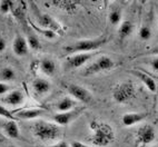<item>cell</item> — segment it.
Returning <instances> with one entry per match:
<instances>
[{
  "label": "cell",
  "mask_w": 158,
  "mask_h": 147,
  "mask_svg": "<svg viewBox=\"0 0 158 147\" xmlns=\"http://www.w3.org/2000/svg\"><path fill=\"white\" fill-rule=\"evenodd\" d=\"M32 134L44 143H50L59 139L61 136V128L55 123L38 120L32 126Z\"/></svg>",
  "instance_id": "obj_1"
},
{
  "label": "cell",
  "mask_w": 158,
  "mask_h": 147,
  "mask_svg": "<svg viewBox=\"0 0 158 147\" xmlns=\"http://www.w3.org/2000/svg\"><path fill=\"white\" fill-rule=\"evenodd\" d=\"M106 43H107V37L105 36L99 37L96 39H84L66 46L64 47V50L70 55L80 54V52H95V51H98V49Z\"/></svg>",
  "instance_id": "obj_2"
},
{
  "label": "cell",
  "mask_w": 158,
  "mask_h": 147,
  "mask_svg": "<svg viewBox=\"0 0 158 147\" xmlns=\"http://www.w3.org/2000/svg\"><path fill=\"white\" fill-rule=\"evenodd\" d=\"M93 130L94 133L90 137V141L96 146H107L115 138L113 128L105 123L95 125V127H93Z\"/></svg>",
  "instance_id": "obj_3"
},
{
  "label": "cell",
  "mask_w": 158,
  "mask_h": 147,
  "mask_svg": "<svg viewBox=\"0 0 158 147\" xmlns=\"http://www.w3.org/2000/svg\"><path fill=\"white\" fill-rule=\"evenodd\" d=\"M136 88L131 82H122L113 88V98L118 104H126L134 98Z\"/></svg>",
  "instance_id": "obj_4"
},
{
  "label": "cell",
  "mask_w": 158,
  "mask_h": 147,
  "mask_svg": "<svg viewBox=\"0 0 158 147\" xmlns=\"http://www.w3.org/2000/svg\"><path fill=\"white\" fill-rule=\"evenodd\" d=\"M116 67V62L114 61L110 57L108 56H100L99 58H97L93 64H90L89 66L84 69V71L81 73L82 76L88 77V76H93L95 74L102 73V71H107L113 69Z\"/></svg>",
  "instance_id": "obj_5"
},
{
  "label": "cell",
  "mask_w": 158,
  "mask_h": 147,
  "mask_svg": "<svg viewBox=\"0 0 158 147\" xmlns=\"http://www.w3.org/2000/svg\"><path fill=\"white\" fill-rule=\"evenodd\" d=\"M85 106H77L73 110H69V111H66V113H57L56 115L52 116V120L58 126H67L70 123H73L75 119L78 118L85 111Z\"/></svg>",
  "instance_id": "obj_6"
},
{
  "label": "cell",
  "mask_w": 158,
  "mask_h": 147,
  "mask_svg": "<svg viewBox=\"0 0 158 147\" xmlns=\"http://www.w3.org/2000/svg\"><path fill=\"white\" fill-rule=\"evenodd\" d=\"M65 87L68 94L77 102H80L82 104H89L93 99L90 91L82 86L76 85V84H66Z\"/></svg>",
  "instance_id": "obj_7"
},
{
  "label": "cell",
  "mask_w": 158,
  "mask_h": 147,
  "mask_svg": "<svg viewBox=\"0 0 158 147\" xmlns=\"http://www.w3.org/2000/svg\"><path fill=\"white\" fill-rule=\"evenodd\" d=\"M98 55V51L95 52H80V54H75L67 57L66 59V68L67 69H77V68L82 67L86 65L90 59Z\"/></svg>",
  "instance_id": "obj_8"
},
{
  "label": "cell",
  "mask_w": 158,
  "mask_h": 147,
  "mask_svg": "<svg viewBox=\"0 0 158 147\" xmlns=\"http://www.w3.org/2000/svg\"><path fill=\"white\" fill-rule=\"evenodd\" d=\"M136 139L143 145L150 144L156 139V130L152 125L145 124L139 127L136 134Z\"/></svg>",
  "instance_id": "obj_9"
},
{
  "label": "cell",
  "mask_w": 158,
  "mask_h": 147,
  "mask_svg": "<svg viewBox=\"0 0 158 147\" xmlns=\"http://www.w3.org/2000/svg\"><path fill=\"white\" fill-rule=\"evenodd\" d=\"M38 25H39L40 28L52 30V31H55L57 35L62 34L61 25H60L58 21H56L50 15H47V14L40 15L39 18H38Z\"/></svg>",
  "instance_id": "obj_10"
},
{
  "label": "cell",
  "mask_w": 158,
  "mask_h": 147,
  "mask_svg": "<svg viewBox=\"0 0 158 147\" xmlns=\"http://www.w3.org/2000/svg\"><path fill=\"white\" fill-rule=\"evenodd\" d=\"M25 94L23 93L19 89H15L11 90L10 93H8L5 97L0 99L3 104L8 105V106H12V107H16V106H20L23 105L25 102Z\"/></svg>",
  "instance_id": "obj_11"
},
{
  "label": "cell",
  "mask_w": 158,
  "mask_h": 147,
  "mask_svg": "<svg viewBox=\"0 0 158 147\" xmlns=\"http://www.w3.org/2000/svg\"><path fill=\"white\" fill-rule=\"evenodd\" d=\"M12 50H14V54L18 57H23L28 55L29 46L25 37H23L21 35L16 36L14 43H12Z\"/></svg>",
  "instance_id": "obj_12"
},
{
  "label": "cell",
  "mask_w": 158,
  "mask_h": 147,
  "mask_svg": "<svg viewBox=\"0 0 158 147\" xmlns=\"http://www.w3.org/2000/svg\"><path fill=\"white\" fill-rule=\"evenodd\" d=\"M148 114L145 111H139V113H126L123 115L122 122L126 127H130L134 125L138 124V123L144 122L147 118Z\"/></svg>",
  "instance_id": "obj_13"
},
{
  "label": "cell",
  "mask_w": 158,
  "mask_h": 147,
  "mask_svg": "<svg viewBox=\"0 0 158 147\" xmlns=\"http://www.w3.org/2000/svg\"><path fill=\"white\" fill-rule=\"evenodd\" d=\"M46 113V109L44 108H29V109H20L16 111L15 117H17L19 119H23V120H30V119H35L40 117L41 115Z\"/></svg>",
  "instance_id": "obj_14"
},
{
  "label": "cell",
  "mask_w": 158,
  "mask_h": 147,
  "mask_svg": "<svg viewBox=\"0 0 158 147\" xmlns=\"http://www.w3.org/2000/svg\"><path fill=\"white\" fill-rule=\"evenodd\" d=\"M3 134L10 139H18L20 137V129L16 120H8L2 125Z\"/></svg>",
  "instance_id": "obj_15"
},
{
  "label": "cell",
  "mask_w": 158,
  "mask_h": 147,
  "mask_svg": "<svg viewBox=\"0 0 158 147\" xmlns=\"http://www.w3.org/2000/svg\"><path fill=\"white\" fill-rule=\"evenodd\" d=\"M32 89L37 96H44L48 94L51 89V84L47 79L44 78H37L32 82Z\"/></svg>",
  "instance_id": "obj_16"
},
{
  "label": "cell",
  "mask_w": 158,
  "mask_h": 147,
  "mask_svg": "<svg viewBox=\"0 0 158 147\" xmlns=\"http://www.w3.org/2000/svg\"><path fill=\"white\" fill-rule=\"evenodd\" d=\"M133 74L136 77H138L139 79H140V82L144 84L145 87L149 91H152V93H156L157 91V84H156L155 80L152 79L148 74L144 73V71H137V70H134Z\"/></svg>",
  "instance_id": "obj_17"
},
{
  "label": "cell",
  "mask_w": 158,
  "mask_h": 147,
  "mask_svg": "<svg viewBox=\"0 0 158 147\" xmlns=\"http://www.w3.org/2000/svg\"><path fill=\"white\" fill-rule=\"evenodd\" d=\"M76 105L77 100L70 98V97H64L56 104V109L58 113H66V111H69V110L76 108Z\"/></svg>",
  "instance_id": "obj_18"
},
{
  "label": "cell",
  "mask_w": 158,
  "mask_h": 147,
  "mask_svg": "<svg viewBox=\"0 0 158 147\" xmlns=\"http://www.w3.org/2000/svg\"><path fill=\"white\" fill-rule=\"evenodd\" d=\"M56 62L52 59H49V58H45L40 61V70L45 74L46 76H54L55 73H56Z\"/></svg>",
  "instance_id": "obj_19"
},
{
  "label": "cell",
  "mask_w": 158,
  "mask_h": 147,
  "mask_svg": "<svg viewBox=\"0 0 158 147\" xmlns=\"http://www.w3.org/2000/svg\"><path fill=\"white\" fill-rule=\"evenodd\" d=\"M133 30H134V25L131 21H129V20H124V21H122V23H120L118 27L119 39L123 40V39H125V38L129 37L130 35L133 34Z\"/></svg>",
  "instance_id": "obj_20"
},
{
  "label": "cell",
  "mask_w": 158,
  "mask_h": 147,
  "mask_svg": "<svg viewBox=\"0 0 158 147\" xmlns=\"http://www.w3.org/2000/svg\"><path fill=\"white\" fill-rule=\"evenodd\" d=\"M79 1H71V0H62V1H51L50 5H54V6H57V8H60L62 10L68 12L75 11L77 9L79 5Z\"/></svg>",
  "instance_id": "obj_21"
},
{
  "label": "cell",
  "mask_w": 158,
  "mask_h": 147,
  "mask_svg": "<svg viewBox=\"0 0 158 147\" xmlns=\"http://www.w3.org/2000/svg\"><path fill=\"white\" fill-rule=\"evenodd\" d=\"M122 16L123 12L120 7H113V8L110 9L109 15H108V19H109L110 25L118 26L119 27V25L122 23Z\"/></svg>",
  "instance_id": "obj_22"
},
{
  "label": "cell",
  "mask_w": 158,
  "mask_h": 147,
  "mask_svg": "<svg viewBox=\"0 0 158 147\" xmlns=\"http://www.w3.org/2000/svg\"><path fill=\"white\" fill-rule=\"evenodd\" d=\"M0 79L2 80V82H12L16 79V73L12 68L10 67H5L0 70Z\"/></svg>",
  "instance_id": "obj_23"
},
{
  "label": "cell",
  "mask_w": 158,
  "mask_h": 147,
  "mask_svg": "<svg viewBox=\"0 0 158 147\" xmlns=\"http://www.w3.org/2000/svg\"><path fill=\"white\" fill-rule=\"evenodd\" d=\"M29 21V23L31 25V28H34L35 30L37 31V32H39V34H41L43 36H45L46 38H48V39H56L57 38V36L58 35L55 32V31H52V30H49V29H44V28H40V27H38V26H36L35 23H32L30 21V20H28Z\"/></svg>",
  "instance_id": "obj_24"
},
{
  "label": "cell",
  "mask_w": 158,
  "mask_h": 147,
  "mask_svg": "<svg viewBox=\"0 0 158 147\" xmlns=\"http://www.w3.org/2000/svg\"><path fill=\"white\" fill-rule=\"evenodd\" d=\"M138 36L141 41H148L152 38V29H150L149 25L141 26L140 29H139Z\"/></svg>",
  "instance_id": "obj_25"
},
{
  "label": "cell",
  "mask_w": 158,
  "mask_h": 147,
  "mask_svg": "<svg viewBox=\"0 0 158 147\" xmlns=\"http://www.w3.org/2000/svg\"><path fill=\"white\" fill-rule=\"evenodd\" d=\"M27 43H28L29 48L32 49V50H39L40 49V43L38 38L36 36H28L27 38Z\"/></svg>",
  "instance_id": "obj_26"
},
{
  "label": "cell",
  "mask_w": 158,
  "mask_h": 147,
  "mask_svg": "<svg viewBox=\"0 0 158 147\" xmlns=\"http://www.w3.org/2000/svg\"><path fill=\"white\" fill-rule=\"evenodd\" d=\"M9 11H11V1L9 0L0 1V14L6 15Z\"/></svg>",
  "instance_id": "obj_27"
},
{
  "label": "cell",
  "mask_w": 158,
  "mask_h": 147,
  "mask_svg": "<svg viewBox=\"0 0 158 147\" xmlns=\"http://www.w3.org/2000/svg\"><path fill=\"white\" fill-rule=\"evenodd\" d=\"M0 117L6 118V119H8V120H15L14 114L10 113V111H9L5 106H2V105H0Z\"/></svg>",
  "instance_id": "obj_28"
},
{
  "label": "cell",
  "mask_w": 158,
  "mask_h": 147,
  "mask_svg": "<svg viewBox=\"0 0 158 147\" xmlns=\"http://www.w3.org/2000/svg\"><path fill=\"white\" fill-rule=\"evenodd\" d=\"M10 91H11V87L7 82H0V96H2V95L6 96L7 94L10 93Z\"/></svg>",
  "instance_id": "obj_29"
},
{
  "label": "cell",
  "mask_w": 158,
  "mask_h": 147,
  "mask_svg": "<svg viewBox=\"0 0 158 147\" xmlns=\"http://www.w3.org/2000/svg\"><path fill=\"white\" fill-rule=\"evenodd\" d=\"M45 147H69V145L64 141H57L55 144L52 145H48V146H45Z\"/></svg>",
  "instance_id": "obj_30"
},
{
  "label": "cell",
  "mask_w": 158,
  "mask_h": 147,
  "mask_svg": "<svg viewBox=\"0 0 158 147\" xmlns=\"http://www.w3.org/2000/svg\"><path fill=\"white\" fill-rule=\"evenodd\" d=\"M6 46H7L6 39H5V38H3V37L0 35V54L5 51V49H6Z\"/></svg>",
  "instance_id": "obj_31"
},
{
  "label": "cell",
  "mask_w": 158,
  "mask_h": 147,
  "mask_svg": "<svg viewBox=\"0 0 158 147\" xmlns=\"http://www.w3.org/2000/svg\"><path fill=\"white\" fill-rule=\"evenodd\" d=\"M150 66H152V70L158 71V57L154 58V59H152V61H150Z\"/></svg>",
  "instance_id": "obj_32"
},
{
  "label": "cell",
  "mask_w": 158,
  "mask_h": 147,
  "mask_svg": "<svg viewBox=\"0 0 158 147\" xmlns=\"http://www.w3.org/2000/svg\"><path fill=\"white\" fill-rule=\"evenodd\" d=\"M70 147H91V146L84 144V143H81V141H71Z\"/></svg>",
  "instance_id": "obj_33"
},
{
  "label": "cell",
  "mask_w": 158,
  "mask_h": 147,
  "mask_svg": "<svg viewBox=\"0 0 158 147\" xmlns=\"http://www.w3.org/2000/svg\"><path fill=\"white\" fill-rule=\"evenodd\" d=\"M145 55H150V56H157L158 55V46L157 47H155V48H152V50L147 51Z\"/></svg>",
  "instance_id": "obj_34"
},
{
  "label": "cell",
  "mask_w": 158,
  "mask_h": 147,
  "mask_svg": "<svg viewBox=\"0 0 158 147\" xmlns=\"http://www.w3.org/2000/svg\"><path fill=\"white\" fill-rule=\"evenodd\" d=\"M8 147H16V146H14V145H9Z\"/></svg>",
  "instance_id": "obj_35"
}]
</instances>
